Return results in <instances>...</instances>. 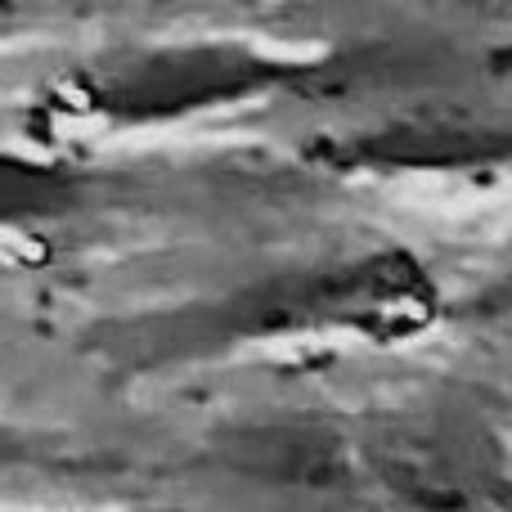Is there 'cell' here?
<instances>
[{
	"label": "cell",
	"mask_w": 512,
	"mask_h": 512,
	"mask_svg": "<svg viewBox=\"0 0 512 512\" xmlns=\"http://www.w3.org/2000/svg\"><path fill=\"white\" fill-rule=\"evenodd\" d=\"M77 198V180L41 158L0 149V225H32L63 216Z\"/></svg>",
	"instance_id": "obj_2"
},
{
	"label": "cell",
	"mask_w": 512,
	"mask_h": 512,
	"mask_svg": "<svg viewBox=\"0 0 512 512\" xmlns=\"http://www.w3.org/2000/svg\"><path fill=\"white\" fill-rule=\"evenodd\" d=\"M9 454H14V450H9V441H5V436H0V459H9Z\"/></svg>",
	"instance_id": "obj_3"
},
{
	"label": "cell",
	"mask_w": 512,
	"mask_h": 512,
	"mask_svg": "<svg viewBox=\"0 0 512 512\" xmlns=\"http://www.w3.org/2000/svg\"><path fill=\"white\" fill-rule=\"evenodd\" d=\"M279 68L256 59L248 50H162L144 54L131 68H117L99 86V108L113 117H176L203 104L252 95L256 86H270Z\"/></svg>",
	"instance_id": "obj_1"
}]
</instances>
